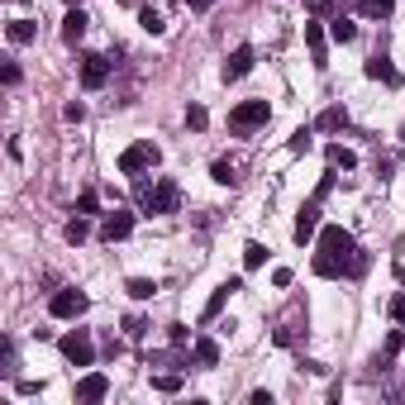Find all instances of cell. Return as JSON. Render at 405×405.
<instances>
[{"mask_svg": "<svg viewBox=\"0 0 405 405\" xmlns=\"http://www.w3.org/2000/svg\"><path fill=\"white\" fill-rule=\"evenodd\" d=\"M125 329H129V339H143V320H139V315H129Z\"/></svg>", "mask_w": 405, "mask_h": 405, "instance_id": "cell-35", "label": "cell"}, {"mask_svg": "<svg viewBox=\"0 0 405 405\" xmlns=\"http://www.w3.org/2000/svg\"><path fill=\"white\" fill-rule=\"evenodd\" d=\"M401 348H405V334H401V329H391V334H386V358H396Z\"/></svg>", "mask_w": 405, "mask_h": 405, "instance_id": "cell-30", "label": "cell"}, {"mask_svg": "<svg viewBox=\"0 0 405 405\" xmlns=\"http://www.w3.org/2000/svg\"><path fill=\"white\" fill-rule=\"evenodd\" d=\"M33 38H38L33 19H10V43H33Z\"/></svg>", "mask_w": 405, "mask_h": 405, "instance_id": "cell-17", "label": "cell"}, {"mask_svg": "<svg viewBox=\"0 0 405 405\" xmlns=\"http://www.w3.org/2000/svg\"><path fill=\"white\" fill-rule=\"evenodd\" d=\"M77 210H81V215H95V210H100V196H95V191H81Z\"/></svg>", "mask_w": 405, "mask_h": 405, "instance_id": "cell-28", "label": "cell"}, {"mask_svg": "<svg viewBox=\"0 0 405 405\" xmlns=\"http://www.w3.org/2000/svg\"><path fill=\"white\" fill-rule=\"evenodd\" d=\"M358 10L362 15H372V19H386L391 10H396V0H358Z\"/></svg>", "mask_w": 405, "mask_h": 405, "instance_id": "cell-21", "label": "cell"}, {"mask_svg": "<svg viewBox=\"0 0 405 405\" xmlns=\"http://www.w3.org/2000/svg\"><path fill=\"white\" fill-rule=\"evenodd\" d=\"M86 24H91V19L81 15V5H72V10H67V19H63V38H67L72 48H77L81 38H86Z\"/></svg>", "mask_w": 405, "mask_h": 405, "instance_id": "cell-13", "label": "cell"}, {"mask_svg": "<svg viewBox=\"0 0 405 405\" xmlns=\"http://www.w3.org/2000/svg\"><path fill=\"white\" fill-rule=\"evenodd\" d=\"M401 134H405V129H401Z\"/></svg>", "mask_w": 405, "mask_h": 405, "instance_id": "cell-39", "label": "cell"}, {"mask_svg": "<svg viewBox=\"0 0 405 405\" xmlns=\"http://www.w3.org/2000/svg\"><path fill=\"white\" fill-rule=\"evenodd\" d=\"M139 24H143V33H153V38H157V33H162V29H167V19L157 15L153 5H143V10H139Z\"/></svg>", "mask_w": 405, "mask_h": 405, "instance_id": "cell-19", "label": "cell"}, {"mask_svg": "<svg viewBox=\"0 0 405 405\" xmlns=\"http://www.w3.org/2000/svg\"><path fill=\"white\" fill-rule=\"evenodd\" d=\"M305 148H310V129H296L291 134V153H305Z\"/></svg>", "mask_w": 405, "mask_h": 405, "instance_id": "cell-32", "label": "cell"}, {"mask_svg": "<svg viewBox=\"0 0 405 405\" xmlns=\"http://www.w3.org/2000/svg\"><path fill=\"white\" fill-rule=\"evenodd\" d=\"M367 77H372V81H386V86H396V81H401V77H396V67H391L382 53H377L372 63H367Z\"/></svg>", "mask_w": 405, "mask_h": 405, "instance_id": "cell-16", "label": "cell"}, {"mask_svg": "<svg viewBox=\"0 0 405 405\" xmlns=\"http://www.w3.org/2000/svg\"><path fill=\"white\" fill-rule=\"evenodd\" d=\"M234 291H243V281H238V277H229V281H224V286H215V296L205 300V310H201V320H205V325H210V320H215V315L224 310V300L234 296Z\"/></svg>", "mask_w": 405, "mask_h": 405, "instance_id": "cell-12", "label": "cell"}, {"mask_svg": "<svg viewBox=\"0 0 405 405\" xmlns=\"http://www.w3.org/2000/svg\"><path fill=\"white\" fill-rule=\"evenodd\" d=\"M167 339L177 343V348H186V339H191V329L186 325H167Z\"/></svg>", "mask_w": 405, "mask_h": 405, "instance_id": "cell-31", "label": "cell"}, {"mask_svg": "<svg viewBox=\"0 0 405 405\" xmlns=\"http://www.w3.org/2000/svg\"><path fill=\"white\" fill-rule=\"evenodd\" d=\"M110 81V58H100V53H81V86L86 91H100Z\"/></svg>", "mask_w": 405, "mask_h": 405, "instance_id": "cell-7", "label": "cell"}, {"mask_svg": "<svg viewBox=\"0 0 405 405\" xmlns=\"http://www.w3.org/2000/svg\"><path fill=\"white\" fill-rule=\"evenodd\" d=\"M267 120H272L267 100H243V105L229 110V129H234V134H253V129H263Z\"/></svg>", "mask_w": 405, "mask_h": 405, "instance_id": "cell-4", "label": "cell"}, {"mask_svg": "<svg viewBox=\"0 0 405 405\" xmlns=\"http://www.w3.org/2000/svg\"><path fill=\"white\" fill-rule=\"evenodd\" d=\"M329 162H334V167H343V172H353V167H358V157L348 153V148H339V143H329Z\"/></svg>", "mask_w": 405, "mask_h": 405, "instance_id": "cell-22", "label": "cell"}, {"mask_svg": "<svg viewBox=\"0 0 405 405\" xmlns=\"http://www.w3.org/2000/svg\"><path fill=\"white\" fill-rule=\"evenodd\" d=\"M186 125H191V129H205V125H210V115H205V105H191V110H186Z\"/></svg>", "mask_w": 405, "mask_h": 405, "instance_id": "cell-29", "label": "cell"}, {"mask_svg": "<svg viewBox=\"0 0 405 405\" xmlns=\"http://www.w3.org/2000/svg\"><path fill=\"white\" fill-rule=\"evenodd\" d=\"M310 238H320V196L310 205H300L296 215V243H310Z\"/></svg>", "mask_w": 405, "mask_h": 405, "instance_id": "cell-9", "label": "cell"}, {"mask_svg": "<svg viewBox=\"0 0 405 405\" xmlns=\"http://www.w3.org/2000/svg\"><path fill=\"white\" fill-rule=\"evenodd\" d=\"M263 263H267V248H263V243H248V248H243V267H248V272H258Z\"/></svg>", "mask_w": 405, "mask_h": 405, "instance_id": "cell-23", "label": "cell"}, {"mask_svg": "<svg viewBox=\"0 0 405 405\" xmlns=\"http://www.w3.org/2000/svg\"><path fill=\"white\" fill-rule=\"evenodd\" d=\"M86 305H91V296H86V291H53V300H48L53 320H81V315H86Z\"/></svg>", "mask_w": 405, "mask_h": 405, "instance_id": "cell-6", "label": "cell"}, {"mask_svg": "<svg viewBox=\"0 0 405 405\" xmlns=\"http://www.w3.org/2000/svg\"><path fill=\"white\" fill-rule=\"evenodd\" d=\"M86 234H91V224H86V219H67V243H81V238H86Z\"/></svg>", "mask_w": 405, "mask_h": 405, "instance_id": "cell-25", "label": "cell"}, {"mask_svg": "<svg viewBox=\"0 0 405 405\" xmlns=\"http://www.w3.org/2000/svg\"><path fill=\"white\" fill-rule=\"evenodd\" d=\"M210 177H215L219 186H234V167H229V162H224V157H219L215 167H210Z\"/></svg>", "mask_w": 405, "mask_h": 405, "instance_id": "cell-27", "label": "cell"}, {"mask_svg": "<svg viewBox=\"0 0 405 405\" xmlns=\"http://www.w3.org/2000/svg\"><path fill=\"white\" fill-rule=\"evenodd\" d=\"M134 196H139V205L148 210V215H177V205H182V186H177L172 177H157L153 186H148V182H139V186H134Z\"/></svg>", "mask_w": 405, "mask_h": 405, "instance_id": "cell-2", "label": "cell"}, {"mask_svg": "<svg viewBox=\"0 0 405 405\" xmlns=\"http://www.w3.org/2000/svg\"><path fill=\"white\" fill-rule=\"evenodd\" d=\"M353 253H358L353 234H348V229H339V224H325V229H320V258H315V272H320V277L362 272V258H353Z\"/></svg>", "mask_w": 405, "mask_h": 405, "instance_id": "cell-1", "label": "cell"}, {"mask_svg": "<svg viewBox=\"0 0 405 405\" xmlns=\"http://www.w3.org/2000/svg\"><path fill=\"white\" fill-rule=\"evenodd\" d=\"M129 296H134V300H153V296H157V281H148V277H129Z\"/></svg>", "mask_w": 405, "mask_h": 405, "instance_id": "cell-20", "label": "cell"}, {"mask_svg": "<svg viewBox=\"0 0 405 405\" xmlns=\"http://www.w3.org/2000/svg\"><path fill=\"white\" fill-rule=\"evenodd\" d=\"M157 162H162V148H157L153 139H139L120 153V172H125V177H143V172H153Z\"/></svg>", "mask_w": 405, "mask_h": 405, "instance_id": "cell-3", "label": "cell"}, {"mask_svg": "<svg viewBox=\"0 0 405 405\" xmlns=\"http://www.w3.org/2000/svg\"><path fill=\"white\" fill-rule=\"evenodd\" d=\"M191 353H196V362H201V367H215V362H219V343H215V339H196V348H191Z\"/></svg>", "mask_w": 405, "mask_h": 405, "instance_id": "cell-18", "label": "cell"}, {"mask_svg": "<svg viewBox=\"0 0 405 405\" xmlns=\"http://www.w3.org/2000/svg\"><path fill=\"white\" fill-rule=\"evenodd\" d=\"M391 320L405 325V291H401V296H391Z\"/></svg>", "mask_w": 405, "mask_h": 405, "instance_id": "cell-34", "label": "cell"}, {"mask_svg": "<svg viewBox=\"0 0 405 405\" xmlns=\"http://www.w3.org/2000/svg\"><path fill=\"white\" fill-rule=\"evenodd\" d=\"M0 77H5V86H15V81H19V63H5V72H0Z\"/></svg>", "mask_w": 405, "mask_h": 405, "instance_id": "cell-36", "label": "cell"}, {"mask_svg": "<svg viewBox=\"0 0 405 405\" xmlns=\"http://www.w3.org/2000/svg\"><path fill=\"white\" fill-rule=\"evenodd\" d=\"M253 72V48L248 43H238L229 58H224V81H238V77H248Z\"/></svg>", "mask_w": 405, "mask_h": 405, "instance_id": "cell-11", "label": "cell"}, {"mask_svg": "<svg viewBox=\"0 0 405 405\" xmlns=\"http://www.w3.org/2000/svg\"><path fill=\"white\" fill-rule=\"evenodd\" d=\"M329 38H334V43H353V38H358V24L348 15H334L329 19Z\"/></svg>", "mask_w": 405, "mask_h": 405, "instance_id": "cell-15", "label": "cell"}, {"mask_svg": "<svg viewBox=\"0 0 405 405\" xmlns=\"http://www.w3.org/2000/svg\"><path fill=\"white\" fill-rule=\"evenodd\" d=\"M305 48H310L315 67H325V63H329V48H325V29H320V24H305Z\"/></svg>", "mask_w": 405, "mask_h": 405, "instance_id": "cell-14", "label": "cell"}, {"mask_svg": "<svg viewBox=\"0 0 405 405\" xmlns=\"http://www.w3.org/2000/svg\"><path fill=\"white\" fill-rule=\"evenodd\" d=\"M129 234H134V215H129V210H115V215L100 219V238H105V243H120V238H129Z\"/></svg>", "mask_w": 405, "mask_h": 405, "instance_id": "cell-8", "label": "cell"}, {"mask_svg": "<svg viewBox=\"0 0 405 405\" xmlns=\"http://www.w3.org/2000/svg\"><path fill=\"white\" fill-rule=\"evenodd\" d=\"M153 386L172 396V391H182V372H162V377H153Z\"/></svg>", "mask_w": 405, "mask_h": 405, "instance_id": "cell-26", "label": "cell"}, {"mask_svg": "<svg viewBox=\"0 0 405 405\" xmlns=\"http://www.w3.org/2000/svg\"><path fill=\"white\" fill-rule=\"evenodd\" d=\"M191 10H210V5H215V0H186Z\"/></svg>", "mask_w": 405, "mask_h": 405, "instance_id": "cell-37", "label": "cell"}, {"mask_svg": "<svg viewBox=\"0 0 405 405\" xmlns=\"http://www.w3.org/2000/svg\"><path fill=\"white\" fill-rule=\"evenodd\" d=\"M67 120H72V125H81V120H86V105H81V100H67V110H63Z\"/></svg>", "mask_w": 405, "mask_h": 405, "instance_id": "cell-33", "label": "cell"}, {"mask_svg": "<svg viewBox=\"0 0 405 405\" xmlns=\"http://www.w3.org/2000/svg\"><path fill=\"white\" fill-rule=\"evenodd\" d=\"M58 348H63V358L72 362V367H91V362H95V348H91V334H86V329L63 334V339H58Z\"/></svg>", "mask_w": 405, "mask_h": 405, "instance_id": "cell-5", "label": "cell"}, {"mask_svg": "<svg viewBox=\"0 0 405 405\" xmlns=\"http://www.w3.org/2000/svg\"><path fill=\"white\" fill-rule=\"evenodd\" d=\"M343 125H348V110H339V105L320 115V129H343Z\"/></svg>", "mask_w": 405, "mask_h": 405, "instance_id": "cell-24", "label": "cell"}, {"mask_svg": "<svg viewBox=\"0 0 405 405\" xmlns=\"http://www.w3.org/2000/svg\"><path fill=\"white\" fill-rule=\"evenodd\" d=\"M67 5H81V0H67Z\"/></svg>", "mask_w": 405, "mask_h": 405, "instance_id": "cell-38", "label": "cell"}, {"mask_svg": "<svg viewBox=\"0 0 405 405\" xmlns=\"http://www.w3.org/2000/svg\"><path fill=\"white\" fill-rule=\"evenodd\" d=\"M110 396V377L105 372H86L77 382V401H86V405H95V401H105Z\"/></svg>", "mask_w": 405, "mask_h": 405, "instance_id": "cell-10", "label": "cell"}]
</instances>
